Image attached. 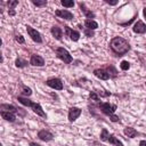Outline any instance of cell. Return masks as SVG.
I'll use <instances>...</instances> for the list:
<instances>
[{
    "instance_id": "60d3db41",
    "label": "cell",
    "mask_w": 146,
    "mask_h": 146,
    "mask_svg": "<svg viewBox=\"0 0 146 146\" xmlns=\"http://www.w3.org/2000/svg\"><path fill=\"white\" fill-rule=\"evenodd\" d=\"M145 84H146V82H145Z\"/></svg>"
},
{
    "instance_id": "ba28073f",
    "label": "cell",
    "mask_w": 146,
    "mask_h": 146,
    "mask_svg": "<svg viewBox=\"0 0 146 146\" xmlns=\"http://www.w3.org/2000/svg\"><path fill=\"white\" fill-rule=\"evenodd\" d=\"M64 29H65V34H66L67 36H70V39H71L72 41H78V40L80 39V33H79L78 31L72 30L70 26H64Z\"/></svg>"
},
{
    "instance_id": "7402d4cb",
    "label": "cell",
    "mask_w": 146,
    "mask_h": 146,
    "mask_svg": "<svg viewBox=\"0 0 146 146\" xmlns=\"http://www.w3.org/2000/svg\"><path fill=\"white\" fill-rule=\"evenodd\" d=\"M15 65H16V67H25V66H27V60L22 59L21 57H17L15 60Z\"/></svg>"
},
{
    "instance_id": "8d00e7d4",
    "label": "cell",
    "mask_w": 146,
    "mask_h": 146,
    "mask_svg": "<svg viewBox=\"0 0 146 146\" xmlns=\"http://www.w3.org/2000/svg\"><path fill=\"white\" fill-rule=\"evenodd\" d=\"M139 146H146V140H140L139 141Z\"/></svg>"
},
{
    "instance_id": "1f68e13d",
    "label": "cell",
    "mask_w": 146,
    "mask_h": 146,
    "mask_svg": "<svg viewBox=\"0 0 146 146\" xmlns=\"http://www.w3.org/2000/svg\"><path fill=\"white\" fill-rule=\"evenodd\" d=\"M84 34H86L88 38H91V36L95 35V34H94V31H92V30H89V29H84Z\"/></svg>"
},
{
    "instance_id": "d6a6232c",
    "label": "cell",
    "mask_w": 146,
    "mask_h": 146,
    "mask_svg": "<svg viewBox=\"0 0 146 146\" xmlns=\"http://www.w3.org/2000/svg\"><path fill=\"white\" fill-rule=\"evenodd\" d=\"M15 40L17 41V42H19V43H24L25 42V40H24V38H23V35H16L15 36Z\"/></svg>"
},
{
    "instance_id": "8fae6325",
    "label": "cell",
    "mask_w": 146,
    "mask_h": 146,
    "mask_svg": "<svg viewBox=\"0 0 146 146\" xmlns=\"http://www.w3.org/2000/svg\"><path fill=\"white\" fill-rule=\"evenodd\" d=\"M132 30H133V32L137 33V34H144V33L146 32V25L144 24V22L137 21V22L135 23Z\"/></svg>"
},
{
    "instance_id": "9c48e42d",
    "label": "cell",
    "mask_w": 146,
    "mask_h": 146,
    "mask_svg": "<svg viewBox=\"0 0 146 146\" xmlns=\"http://www.w3.org/2000/svg\"><path fill=\"white\" fill-rule=\"evenodd\" d=\"M30 64L33 65V66H43V65H44V59H43L41 56H39V55H36V54H33V55L31 56Z\"/></svg>"
},
{
    "instance_id": "3957f363",
    "label": "cell",
    "mask_w": 146,
    "mask_h": 146,
    "mask_svg": "<svg viewBox=\"0 0 146 146\" xmlns=\"http://www.w3.org/2000/svg\"><path fill=\"white\" fill-rule=\"evenodd\" d=\"M98 107H99V110H100L105 115H107V116L113 115L114 112L116 111V105H115V104H110V103H107V102H105V103H99V104H98Z\"/></svg>"
},
{
    "instance_id": "5b68a950",
    "label": "cell",
    "mask_w": 146,
    "mask_h": 146,
    "mask_svg": "<svg viewBox=\"0 0 146 146\" xmlns=\"http://www.w3.org/2000/svg\"><path fill=\"white\" fill-rule=\"evenodd\" d=\"M46 84L55 90H62L63 89V82L58 78H50L46 81Z\"/></svg>"
},
{
    "instance_id": "484cf974",
    "label": "cell",
    "mask_w": 146,
    "mask_h": 146,
    "mask_svg": "<svg viewBox=\"0 0 146 146\" xmlns=\"http://www.w3.org/2000/svg\"><path fill=\"white\" fill-rule=\"evenodd\" d=\"M32 3L36 7H44L47 6V1L46 0H32Z\"/></svg>"
},
{
    "instance_id": "6da1fadb",
    "label": "cell",
    "mask_w": 146,
    "mask_h": 146,
    "mask_svg": "<svg viewBox=\"0 0 146 146\" xmlns=\"http://www.w3.org/2000/svg\"><path fill=\"white\" fill-rule=\"evenodd\" d=\"M110 48L116 56H123L130 50V44L122 36H115L111 40Z\"/></svg>"
},
{
    "instance_id": "4dcf8cb0",
    "label": "cell",
    "mask_w": 146,
    "mask_h": 146,
    "mask_svg": "<svg viewBox=\"0 0 146 146\" xmlns=\"http://www.w3.org/2000/svg\"><path fill=\"white\" fill-rule=\"evenodd\" d=\"M7 5H8L9 9H14V8L18 5V1H8V2H7Z\"/></svg>"
},
{
    "instance_id": "ac0fdd59",
    "label": "cell",
    "mask_w": 146,
    "mask_h": 146,
    "mask_svg": "<svg viewBox=\"0 0 146 146\" xmlns=\"http://www.w3.org/2000/svg\"><path fill=\"white\" fill-rule=\"evenodd\" d=\"M1 116H2V119H5L6 121H9V122H14V121L16 120L15 113H11V112H5V111H1Z\"/></svg>"
},
{
    "instance_id": "4fadbf2b",
    "label": "cell",
    "mask_w": 146,
    "mask_h": 146,
    "mask_svg": "<svg viewBox=\"0 0 146 146\" xmlns=\"http://www.w3.org/2000/svg\"><path fill=\"white\" fill-rule=\"evenodd\" d=\"M79 7H80V9H81V11L86 15V17L87 18H89V19H91V18H95V14L91 11V10H89L87 7H86V5H84V2H79Z\"/></svg>"
},
{
    "instance_id": "ffe728a7",
    "label": "cell",
    "mask_w": 146,
    "mask_h": 146,
    "mask_svg": "<svg viewBox=\"0 0 146 146\" xmlns=\"http://www.w3.org/2000/svg\"><path fill=\"white\" fill-rule=\"evenodd\" d=\"M84 25H86V29H89V30H92V31L98 27L97 22H95L94 19H86Z\"/></svg>"
},
{
    "instance_id": "5bb4252c",
    "label": "cell",
    "mask_w": 146,
    "mask_h": 146,
    "mask_svg": "<svg viewBox=\"0 0 146 146\" xmlns=\"http://www.w3.org/2000/svg\"><path fill=\"white\" fill-rule=\"evenodd\" d=\"M52 36L56 39V40H62V36H63V31L59 26H52L51 30H50Z\"/></svg>"
},
{
    "instance_id": "44dd1931",
    "label": "cell",
    "mask_w": 146,
    "mask_h": 146,
    "mask_svg": "<svg viewBox=\"0 0 146 146\" xmlns=\"http://www.w3.org/2000/svg\"><path fill=\"white\" fill-rule=\"evenodd\" d=\"M17 100H18L21 104H23L24 106H27V107H31V106L33 105V102H32V100H30V99H29V98H26V97L18 96V97H17Z\"/></svg>"
},
{
    "instance_id": "e0dca14e",
    "label": "cell",
    "mask_w": 146,
    "mask_h": 146,
    "mask_svg": "<svg viewBox=\"0 0 146 146\" xmlns=\"http://www.w3.org/2000/svg\"><path fill=\"white\" fill-rule=\"evenodd\" d=\"M0 108H1V111L11 112V113H16V112H18V110H19V108H16L14 105H10V104H1V105H0Z\"/></svg>"
},
{
    "instance_id": "277c9868",
    "label": "cell",
    "mask_w": 146,
    "mask_h": 146,
    "mask_svg": "<svg viewBox=\"0 0 146 146\" xmlns=\"http://www.w3.org/2000/svg\"><path fill=\"white\" fill-rule=\"evenodd\" d=\"M26 31H27V34L31 36V39H32L34 42H38V43H41V42H42L41 34H40L35 29H33V27L30 26V25H26Z\"/></svg>"
},
{
    "instance_id": "8992f818",
    "label": "cell",
    "mask_w": 146,
    "mask_h": 146,
    "mask_svg": "<svg viewBox=\"0 0 146 146\" xmlns=\"http://www.w3.org/2000/svg\"><path fill=\"white\" fill-rule=\"evenodd\" d=\"M81 113H82V111H81V108H79V107H71L70 110H68V121L70 122H73V121H75L80 115H81Z\"/></svg>"
},
{
    "instance_id": "e575fe53",
    "label": "cell",
    "mask_w": 146,
    "mask_h": 146,
    "mask_svg": "<svg viewBox=\"0 0 146 146\" xmlns=\"http://www.w3.org/2000/svg\"><path fill=\"white\" fill-rule=\"evenodd\" d=\"M105 2H106V3H108V5H112V6H114V5H116V3H117V1H116V0H115V1H110V0H106Z\"/></svg>"
},
{
    "instance_id": "2e32d148",
    "label": "cell",
    "mask_w": 146,
    "mask_h": 146,
    "mask_svg": "<svg viewBox=\"0 0 146 146\" xmlns=\"http://www.w3.org/2000/svg\"><path fill=\"white\" fill-rule=\"evenodd\" d=\"M123 133H124L127 137H129V138H135V137L138 135V131H137L136 129L131 128V127H125L124 130H123Z\"/></svg>"
},
{
    "instance_id": "7c38bea8",
    "label": "cell",
    "mask_w": 146,
    "mask_h": 146,
    "mask_svg": "<svg viewBox=\"0 0 146 146\" xmlns=\"http://www.w3.org/2000/svg\"><path fill=\"white\" fill-rule=\"evenodd\" d=\"M94 75L97 76L100 80H108L110 79L108 73L106 72V70H103V68H96V70H94Z\"/></svg>"
},
{
    "instance_id": "9a60e30c",
    "label": "cell",
    "mask_w": 146,
    "mask_h": 146,
    "mask_svg": "<svg viewBox=\"0 0 146 146\" xmlns=\"http://www.w3.org/2000/svg\"><path fill=\"white\" fill-rule=\"evenodd\" d=\"M31 108H32V110H33V112H34V113H36L38 115H40V116H42V117H47V115H46L44 111L42 110V107H41V105H40L39 103H33V105L31 106Z\"/></svg>"
},
{
    "instance_id": "4316f807",
    "label": "cell",
    "mask_w": 146,
    "mask_h": 146,
    "mask_svg": "<svg viewBox=\"0 0 146 146\" xmlns=\"http://www.w3.org/2000/svg\"><path fill=\"white\" fill-rule=\"evenodd\" d=\"M120 67L122 71H128L130 68V63L128 60H122L121 64H120Z\"/></svg>"
},
{
    "instance_id": "83f0119b",
    "label": "cell",
    "mask_w": 146,
    "mask_h": 146,
    "mask_svg": "<svg viewBox=\"0 0 146 146\" xmlns=\"http://www.w3.org/2000/svg\"><path fill=\"white\" fill-rule=\"evenodd\" d=\"M89 98H90L91 100H95V102H99V96H98V94H97L96 91H91V92L89 94Z\"/></svg>"
},
{
    "instance_id": "603a6c76",
    "label": "cell",
    "mask_w": 146,
    "mask_h": 146,
    "mask_svg": "<svg viewBox=\"0 0 146 146\" xmlns=\"http://www.w3.org/2000/svg\"><path fill=\"white\" fill-rule=\"evenodd\" d=\"M106 72L108 73L110 78H116V75H117V71H116V70H115V67H114V66H112V65L107 66Z\"/></svg>"
},
{
    "instance_id": "f546056e",
    "label": "cell",
    "mask_w": 146,
    "mask_h": 146,
    "mask_svg": "<svg viewBox=\"0 0 146 146\" xmlns=\"http://www.w3.org/2000/svg\"><path fill=\"white\" fill-rule=\"evenodd\" d=\"M97 94H98V96H100V97H108V96H111V92H110V91H104V90H100V91H98Z\"/></svg>"
},
{
    "instance_id": "7a4b0ae2",
    "label": "cell",
    "mask_w": 146,
    "mask_h": 146,
    "mask_svg": "<svg viewBox=\"0 0 146 146\" xmlns=\"http://www.w3.org/2000/svg\"><path fill=\"white\" fill-rule=\"evenodd\" d=\"M56 56H57L62 62H64L65 64H71L72 60H73L71 54H70L65 48H63V47L56 48Z\"/></svg>"
},
{
    "instance_id": "52a82bcc",
    "label": "cell",
    "mask_w": 146,
    "mask_h": 146,
    "mask_svg": "<svg viewBox=\"0 0 146 146\" xmlns=\"http://www.w3.org/2000/svg\"><path fill=\"white\" fill-rule=\"evenodd\" d=\"M55 15L60 17V18H63V19H66V21L73 19V14L71 11L66 10V9H58V10L55 11Z\"/></svg>"
},
{
    "instance_id": "d4e9b609",
    "label": "cell",
    "mask_w": 146,
    "mask_h": 146,
    "mask_svg": "<svg viewBox=\"0 0 146 146\" xmlns=\"http://www.w3.org/2000/svg\"><path fill=\"white\" fill-rule=\"evenodd\" d=\"M108 136H110V133H108L107 129L104 128V129L102 130V132H100V140H103V141H107Z\"/></svg>"
},
{
    "instance_id": "d590c367",
    "label": "cell",
    "mask_w": 146,
    "mask_h": 146,
    "mask_svg": "<svg viewBox=\"0 0 146 146\" xmlns=\"http://www.w3.org/2000/svg\"><path fill=\"white\" fill-rule=\"evenodd\" d=\"M8 14H9L10 16H14L16 13H15V10H14V9H9V10H8Z\"/></svg>"
},
{
    "instance_id": "74e56055",
    "label": "cell",
    "mask_w": 146,
    "mask_h": 146,
    "mask_svg": "<svg viewBox=\"0 0 146 146\" xmlns=\"http://www.w3.org/2000/svg\"><path fill=\"white\" fill-rule=\"evenodd\" d=\"M30 146H41V145H39V144H36V143L31 141V143H30Z\"/></svg>"
},
{
    "instance_id": "f1b7e54d",
    "label": "cell",
    "mask_w": 146,
    "mask_h": 146,
    "mask_svg": "<svg viewBox=\"0 0 146 146\" xmlns=\"http://www.w3.org/2000/svg\"><path fill=\"white\" fill-rule=\"evenodd\" d=\"M23 95L24 96H31L32 95V90H31V88H29V87H25V86H23Z\"/></svg>"
},
{
    "instance_id": "cb8c5ba5",
    "label": "cell",
    "mask_w": 146,
    "mask_h": 146,
    "mask_svg": "<svg viewBox=\"0 0 146 146\" xmlns=\"http://www.w3.org/2000/svg\"><path fill=\"white\" fill-rule=\"evenodd\" d=\"M60 3H62V6H64V7H66V8H72V7H74V1H73V0H62Z\"/></svg>"
},
{
    "instance_id": "d6986e66",
    "label": "cell",
    "mask_w": 146,
    "mask_h": 146,
    "mask_svg": "<svg viewBox=\"0 0 146 146\" xmlns=\"http://www.w3.org/2000/svg\"><path fill=\"white\" fill-rule=\"evenodd\" d=\"M107 141H108L110 144L114 145V146H124V145H123V143H122L121 140H119L114 135H110V136H108Z\"/></svg>"
},
{
    "instance_id": "30bf717a",
    "label": "cell",
    "mask_w": 146,
    "mask_h": 146,
    "mask_svg": "<svg viewBox=\"0 0 146 146\" xmlns=\"http://www.w3.org/2000/svg\"><path fill=\"white\" fill-rule=\"evenodd\" d=\"M38 137L41 139V140H43V141H50V140H52L54 139V135L50 132V131H48V130H40L39 132H38Z\"/></svg>"
},
{
    "instance_id": "836d02e7",
    "label": "cell",
    "mask_w": 146,
    "mask_h": 146,
    "mask_svg": "<svg viewBox=\"0 0 146 146\" xmlns=\"http://www.w3.org/2000/svg\"><path fill=\"white\" fill-rule=\"evenodd\" d=\"M110 120L112 121V122H117V121H120V119H119V116H116V115H111L110 116Z\"/></svg>"
},
{
    "instance_id": "ab89813d",
    "label": "cell",
    "mask_w": 146,
    "mask_h": 146,
    "mask_svg": "<svg viewBox=\"0 0 146 146\" xmlns=\"http://www.w3.org/2000/svg\"><path fill=\"white\" fill-rule=\"evenodd\" d=\"M100 146H104V145H100Z\"/></svg>"
},
{
    "instance_id": "f35d334b",
    "label": "cell",
    "mask_w": 146,
    "mask_h": 146,
    "mask_svg": "<svg viewBox=\"0 0 146 146\" xmlns=\"http://www.w3.org/2000/svg\"><path fill=\"white\" fill-rule=\"evenodd\" d=\"M143 14H144V17L146 18V7H145V8L143 9Z\"/></svg>"
}]
</instances>
